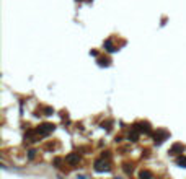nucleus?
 <instances>
[{"label": "nucleus", "mask_w": 186, "mask_h": 179, "mask_svg": "<svg viewBox=\"0 0 186 179\" xmlns=\"http://www.w3.org/2000/svg\"><path fill=\"white\" fill-rule=\"evenodd\" d=\"M141 176H142V178H144V176H147V178H149V176H152V174H150V173H147V171H142Z\"/></svg>", "instance_id": "obj_5"}, {"label": "nucleus", "mask_w": 186, "mask_h": 179, "mask_svg": "<svg viewBox=\"0 0 186 179\" xmlns=\"http://www.w3.org/2000/svg\"><path fill=\"white\" fill-rule=\"evenodd\" d=\"M95 169L96 171H103V169H108V164L103 161V160H98V161L95 163Z\"/></svg>", "instance_id": "obj_1"}, {"label": "nucleus", "mask_w": 186, "mask_h": 179, "mask_svg": "<svg viewBox=\"0 0 186 179\" xmlns=\"http://www.w3.org/2000/svg\"><path fill=\"white\" fill-rule=\"evenodd\" d=\"M52 129H54V125H51V124H44L41 129H39V133H47V132H51Z\"/></svg>", "instance_id": "obj_2"}, {"label": "nucleus", "mask_w": 186, "mask_h": 179, "mask_svg": "<svg viewBox=\"0 0 186 179\" xmlns=\"http://www.w3.org/2000/svg\"><path fill=\"white\" fill-rule=\"evenodd\" d=\"M67 161L69 163H77L79 161V155H70V156H67Z\"/></svg>", "instance_id": "obj_3"}, {"label": "nucleus", "mask_w": 186, "mask_h": 179, "mask_svg": "<svg viewBox=\"0 0 186 179\" xmlns=\"http://www.w3.org/2000/svg\"><path fill=\"white\" fill-rule=\"evenodd\" d=\"M176 163H178V164H181V166H183V164L186 166V156H185V158H183V156H181V158H178Z\"/></svg>", "instance_id": "obj_4"}]
</instances>
